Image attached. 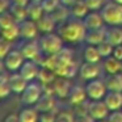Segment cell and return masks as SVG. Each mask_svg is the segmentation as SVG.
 <instances>
[{
    "mask_svg": "<svg viewBox=\"0 0 122 122\" xmlns=\"http://www.w3.org/2000/svg\"><path fill=\"white\" fill-rule=\"evenodd\" d=\"M85 33H87V29H85L83 21H80V19H76V17L68 19L67 21L62 22L58 29V34L63 38V41L72 43L84 41Z\"/></svg>",
    "mask_w": 122,
    "mask_h": 122,
    "instance_id": "obj_1",
    "label": "cell"
},
{
    "mask_svg": "<svg viewBox=\"0 0 122 122\" xmlns=\"http://www.w3.org/2000/svg\"><path fill=\"white\" fill-rule=\"evenodd\" d=\"M38 43H40L42 54L45 55H54L63 49V38L59 34H54L53 32L45 33V36L40 38Z\"/></svg>",
    "mask_w": 122,
    "mask_h": 122,
    "instance_id": "obj_2",
    "label": "cell"
},
{
    "mask_svg": "<svg viewBox=\"0 0 122 122\" xmlns=\"http://www.w3.org/2000/svg\"><path fill=\"white\" fill-rule=\"evenodd\" d=\"M105 24L118 26L122 25V4H118L116 1L108 3L101 8L100 11Z\"/></svg>",
    "mask_w": 122,
    "mask_h": 122,
    "instance_id": "obj_3",
    "label": "cell"
},
{
    "mask_svg": "<svg viewBox=\"0 0 122 122\" xmlns=\"http://www.w3.org/2000/svg\"><path fill=\"white\" fill-rule=\"evenodd\" d=\"M43 88L38 83H29L24 92L21 93V101L25 105H36L40 97L42 96Z\"/></svg>",
    "mask_w": 122,
    "mask_h": 122,
    "instance_id": "obj_4",
    "label": "cell"
},
{
    "mask_svg": "<svg viewBox=\"0 0 122 122\" xmlns=\"http://www.w3.org/2000/svg\"><path fill=\"white\" fill-rule=\"evenodd\" d=\"M20 51L22 53V55H24L25 59H33V61L38 62V63L41 64L40 58H41V55H42V51H41L38 41L36 42V41H33V40H28V42H25L24 45L21 46Z\"/></svg>",
    "mask_w": 122,
    "mask_h": 122,
    "instance_id": "obj_5",
    "label": "cell"
},
{
    "mask_svg": "<svg viewBox=\"0 0 122 122\" xmlns=\"http://www.w3.org/2000/svg\"><path fill=\"white\" fill-rule=\"evenodd\" d=\"M85 91H87V95L89 98H92V100H101V98L106 95V91L108 89H106L105 81L92 79L87 84Z\"/></svg>",
    "mask_w": 122,
    "mask_h": 122,
    "instance_id": "obj_6",
    "label": "cell"
},
{
    "mask_svg": "<svg viewBox=\"0 0 122 122\" xmlns=\"http://www.w3.org/2000/svg\"><path fill=\"white\" fill-rule=\"evenodd\" d=\"M19 30H20V37L24 40H34L38 33L37 22L30 19H26L24 21L19 22Z\"/></svg>",
    "mask_w": 122,
    "mask_h": 122,
    "instance_id": "obj_7",
    "label": "cell"
},
{
    "mask_svg": "<svg viewBox=\"0 0 122 122\" xmlns=\"http://www.w3.org/2000/svg\"><path fill=\"white\" fill-rule=\"evenodd\" d=\"M24 55H22V53L20 50H12L9 51L8 54L5 55V58H4V64H5V68L9 70V71H17V70H20V67H21V64L24 63Z\"/></svg>",
    "mask_w": 122,
    "mask_h": 122,
    "instance_id": "obj_8",
    "label": "cell"
},
{
    "mask_svg": "<svg viewBox=\"0 0 122 122\" xmlns=\"http://www.w3.org/2000/svg\"><path fill=\"white\" fill-rule=\"evenodd\" d=\"M38 62L33 61V59H28V61H24V63L21 64L19 72L25 77L26 80H33L37 79L38 74H40V66H38Z\"/></svg>",
    "mask_w": 122,
    "mask_h": 122,
    "instance_id": "obj_9",
    "label": "cell"
},
{
    "mask_svg": "<svg viewBox=\"0 0 122 122\" xmlns=\"http://www.w3.org/2000/svg\"><path fill=\"white\" fill-rule=\"evenodd\" d=\"M101 74V68L98 63H92V62H85L79 67V75L84 80H92L97 79Z\"/></svg>",
    "mask_w": 122,
    "mask_h": 122,
    "instance_id": "obj_10",
    "label": "cell"
},
{
    "mask_svg": "<svg viewBox=\"0 0 122 122\" xmlns=\"http://www.w3.org/2000/svg\"><path fill=\"white\" fill-rule=\"evenodd\" d=\"M109 108L106 106L105 101L93 100L91 104H88V114L93 119H102L108 116Z\"/></svg>",
    "mask_w": 122,
    "mask_h": 122,
    "instance_id": "obj_11",
    "label": "cell"
},
{
    "mask_svg": "<svg viewBox=\"0 0 122 122\" xmlns=\"http://www.w3.org/2000/svg\"><path fill=\"white\" fill-rule=\"evenodd\" d=\"M53 88H54V93L58 97L63 98V97H68V93L71 91V84H70L67 77L58 76L53 81Z\"/></svg>",
    "mask_w": 122,
    "mask_h": 122,
    "instance_id": "obj_12",
    "label": "cell"
},
{
    "mask_svg": "<svg viewBox=\"0 0 122 122\" xmlns=\"http://www.w3.org/2000/svg\"><path fill=\"white\" fill-rule=\"evenodd\" d=\"M104 19L101 16V13H98L97 11H92L91 13H87L85 17L83 19V24H84L85 29H97V28L104 26Z\"/></svg>",
    "mask_w": 122,
    "mask_h": 122,
    "instance_id": "obj_13",
    "label": "cell"
},
{
    "mask_svg": "<svg viewBox=\"0 0 122 122\" xmlns=\"http://www.w3.org/2000/svg\"><path fill=\"white\" fill-rule=\"evenodd\" d=\"M104 101L109 110H119L122 109V92L108 91L106 95L104 96Z\"/></svg>",
    "mask_w": 122,
    "mask_h": 122,
    "instance_id": "obj_14",
    "label": "cell"
},
{
    "mask_svg": "<svg viewBox=\"0 0 122 122\" xmlns=\"http://www.w3.org/2000/svg\"><path fill=\"white\" fill-rule=\"evenodd\" d=\"M106 40V29L105 28H97V29H89L85 33L84 41H87L89 45L97 46L98 43H101L102 41Z\"/></svg>",
    "mask_w": 122,
    "mask_h": 122,
    "instance_id": "obj_15",
    "label": "cell"
},
{
    "mask_svg": "<svg viewBox=\"0 0 122 122\" xmlns=\"http://www.w3.org/2000/svg\"><path fill=\"white\" fill-rule=\"evenodd\" d=\"M55 95H53V93H46L43 92L42 96L40 97V100L36 102V109H37L38 112H49V110H53L54 106H55V97H54Z\"/></svg>",
    "mask_w": 122,
    "mask_h": 122,
    "instance_id": "obj_16",
    "label": "cell"
},
{
    "mask_svg": "<svg viewBox=\"0 0 122 122\" xmlns=\"http://www.w3.org/2000/svg\"><path fill=\"white\" fill-rule=\"evenodd\" d=\"M9 81V87H11V91L15 93H22L24 89L26 88V85L29 84V80H26L21 74H13L8 77Z\"/></svg>",
    "mask_w": 122,
    "mask_h": 122,
    "instance_id": "obj_17",
    "label": "cell"
},
{
    "mask_svg": "<svg viewBox=\"0 0 122 122\" xmlns=\"http://www.w3.org/2000/svg\"><path fill=\"white\" fill-rule=\"evenodd\" d=\"M87 91L85 88L80 87V85H74L71 87V91L68 93V101L72 105H80V104H84L85 97H87Z\"/></svg>",
    "mask_w": 122,
    "mask_h": 122,
    "instance_id": "obj_18",
    "label": "cell"
},
{
    "mask_svg": "<svg viewBox=\"0 0 122 122\" xmlns=\"http://www.w3.org/2000/svg\"><path fill=\"white\" fill-rule=\"evenodd\" d=\"M26 9H28V19L33 20V21L40 20L45 13L40 0H30L26 5Z\"/></svg>",
    "mask_w": 122,
    "mask_h": 122,
    "instance_id": "obj_19",
    "label": "cell"
},
{
    "mask_svg": "<svg viewBox=\"0 0 122 122\" xmlns=\"http://www.w3.org/2000/svg\"><path fill=\"white\" fill-rule=\"evenodd\" d=\"M37 26L38 29L41 30V32L43 33H51L54 29H55V20L53 19V16H51L50 13H43V16L41 17L40 20H37Z\"/></svg>",
    "mask_w": 122,
    "mask_h": 122,
    "instance_id": "obj_20",
    "label": "cell"
},
{
    "mask_svg": "<svg viewBox=\"0 0 122 122\" xmlns=\"http://www.w3.org/2000/svg\"><path fill=\"white\" fill-rule=\"evenodd\" d=\"M89 8L87 7L84 0H75L72 5L70 7V13H71L72 17H76V19L83 20L85 17V15L88 13Z\"/></svg>",
    "mask_w": 122,
    "mask_h": 122,
    "instance_id": "obj_21",
    "label": "cell"
},
{
    "mask_svg": "<svg viewBox=\"0 0 122 122\" xmlns=\"http://www.w3.org/2000/svg\"><path fill=\"white\" fill-rule=\"evenodd\" d=\"M105 85L108 91L122 92V74H109V76L105 79Z\"/></svg>",
    "mask_w": 122,
    "mask_h": 122,
    "instance_id": "obj_22",
    "label": "cell"
},
{
    "mask_svg": "<svg viewBox=\"0 0 122 122\" xmlns=\"http://www.w3.org/2000/svg\"><path fill=\"white\" fill-rule=\"evenodd\" d=\"M50 15L53 16V19L55 20L56 24H62V22L67 21L68 17L71 16V13H70V7H67V5H64V4L59 3V5L56 7V8L54 9Z\"/></svg>",
    "mask_w": 122,
    "mask_h": 122,
    "instance_id": "obj_23",
    "label": "cell"
},
{
    "mask_svg": "<svg viewBox=\"0 0 122 122\" xmlns=\"http://www.w3.org/2000/svg\"><path fill=\"white\" fill-rule=\"evenodd\" d=\"M104 70L106 71V74H117L122 71V61L114 58L113 55L108 56L104 61Z\"/></svg>",
    "mask_w": 122,
    "mask_h": 122,
    "instance_id": "obj_24",
    "label": "cell"
},
{
    "mask_svg": "<svg viewBox=\"0 0 122 122\" xmlns=\"http://www.w3.org/2000/svg\"><path fill=\"white\" fill-rule=\"evenodd\" d=\"M8 11L12 13V16L15 17V20H16L17 22H21V21H24V20L28 19L26 5H20V4L11 3V7H9Z\"/></svg>",
    "mask_w": 122,
    "mask_h": 122,
    "instance_id": "obj_25",
    "label": "cell"
},
{
    "mask_svg": "<svg viewBox=\"0 0 122 122\" xmlns=\"http://www.w3.org/2000/svg\"><path fill=\"white\" fill-rule=\"evenodd\" d=\"M83 56H84L85 62H92V63H98L101 61V54L98 53L97 46L95 45H89L84 49V53H83Z\"/></svg>",
    "mask_w": 122,
    "mask_h": 122,
    "instance_id": "obj_26",
    "label": "cell"
},
{
    "mask_svg": "<svg viewBox=\"0 0 122 122\" xmlns=\"http://www.w3.org/2000/svg\"><path fill=\"white\" fill-rule=\"evenodd\" d=\"M55 76H56L55 72L51 68L42 66V68H40V74H38L37 79L40 80L43 85H46V84H53V81L55 80Z\"/></svg>",
    "mask_w": 122,
    "mask_h": 122,
    "instance_id": "obj_27",
    "label": "cell"
},
{
    "mask_svg": "<svg viewBox=\"0 0 122 122\" xmlns=\"http://www.w3.org/2000/svg\"><path fill=\"white\" fill-rule=\"evenodd\" d=\"M0 33H1V37H4L5 40L11 41H16L17 38L20 37V30H19V22L15 25H11L8 28H1L0 29Z\"/></svg>",
    "mask_w": 122,
    "mask_h": 122,
    "instance_id": "obj_28",
    "label": "cell"
},
{
    "mask_svg": "<svg viewBox=\"0 0 122 122\" xmlns=\"http://www.w3.org/2000/svg\"><path fill=\"white\" fill-rule=\"evenodd\" d=\"M106 41H109L113 46L122 45V29L119 28L106 29Z\"/></svg>",
    "mask_w": 122,
    "mask_h": 122,
    "instance_id": "obj_29",
    "label": "cell"
},
{
    "mask_svg": "<svg viewBox=\"0 0 122 122\" xmlns=\"http://www.w3.org/2000/svg\"><path fill=\"white\" fill-rule=\"evenodd\" d=\"M20 117V122H36L38 121V110L34 108H26L22 109L21 112L19 113Z\"/></svg>",
    "mask_w": 122,
    "mask_h": 122,
    "instance_id": "obj_30",
    "label": "cell"
},
{
    "mask_svg": "<svg viewBox=\"0 0 122 122\" xmlns=\"http://www.w3.org/2000/svg\"><path fill=\"white\" fill-rule=\"evenodd\" d=\"M15 24H17V21L15 20V17L12 16V13L9 11H4L0 13V29L1 28H8Z\"/></svg>",
    "mask_w": 122,
    "mask_h": 122,
    "instance_id": "obj_31",
    "label": "cell"
},
{
    "mask_svg": "<svg viewBox=\"0 0 122 122\" xmlns=\"http://www.w3.org/2000/svg\"><path fill=\"white\" fill-rule=\"evenodd\" d=\"M97 49H98V53L101 54V56H102V58H108V56H110L112 54H113L114 46L112 45L109 41L105 40V41H102L101 43H98Z\"/></svg>",
    "mask_w": 122,
    "mask_h": 122,
    "instance_id": "obj_32",
    "label": "cell"
},
{
    "mask_svg": "<svg viewBox=\"0 0 122 122\" xmlns=\"http://www.w3.org/2000/svg\"><path fill=\"white\" fill-rule=\"evenodd\" d=\"M8 77L9 76L3 75V72L0 74V97H5V96H8L9 92H12L11 87H9Z\"/></svg>",
    "mask_w": 122,
    "mask_h": 122,
    "instance_id": "obj_33",
    "label": "cell"
},
{
    "mask_svg": "<svg viewBox=\"0 0 122 122\" xmlns=\"http://www.w3.org/2000/svg\"><path fill=\"white\" fill-rule=\"evenodd\" d=\"M11 41L5 40L4 37H0V58L4 59L5 55L11 51Z\"/></svg>",
    "mask_w": 122,
    "mask_h": 122,
    "instance_id": "obj_34",
    "label": "cell"
},
{
    "mask_svg": "<svg viewBox=\"0 0 122 122\" xmlns=\"http://www.w3.org/2000/svg\"><path fill=\"white\" fill-rule=\"evenodd\" d=\"M59 0H41V4H42V8L46 13H51L56 7L59 5Z\"/></svg>",
    "mask_w": 122,
    "mask_h": 122,
    "instance_id": "obj_35",
    "label": "cell"
},
{
    "mask_svg": "<svg viewBox=\"0 0 122 122\" xmlns=\"http://www.w3.org/2000/svg\"><path fill=\"white\" fill-rule=\"evenodd\" d=\"M84 1L91 11H98V9L102 8L104 4V0H84Z\"/></svg>",
    "mask_w": 122,
    "mask_h": 122,
    "instance_id": "obj_36",
    "label": "cell"
},
{
    "mask_svg": "<svg viewBox=\"0 0 122 122\" xmlns=\"http://www.w3.org/2000/svg\"><path fill=\"white\" fill-rule=\"evenodd\" d=\"M55 117L56 116L51 110L42 112V114H40V117H38V121H41V122H53L54 119H55Z\"/></svg>",
    "mask_w": 122,
    "mask_h": 122,
    "instance_id": "obj_37",
    "label": "cell"
},
{
    "mask_svg": "<svg viewBox=\"0 0 122 122\" xmlns=\"http://www.w3.org/2000/svg\"><path fill=\"white\" fill-rule=\"evenodd\" d=\"M55 119H56V121L71 122V121H74V116L71 114V112H61V113L55 117Z\"/></svg>",
    "mask_w": 122,
    "mask_h": 122,
    "instance_id": "obj_38",
    "label": "cell"
},
{
    "mask_svg": "<svg viewBox=\"0 0 122 122\" xmlns=\"http://www.w3.org/2000/svg\"><path fill=\"white\" fill-rule=\"evenodd\" d=\"M108 119L110 122H122V112L113 110V113L110 116H108Z\"/></svg>",
    "mask_w": 122,
    "mask_h": 122,
    "instance_id": "obj_39",
    "label": "cell"
},
{
    "mask_svg": "<svg viewBox=\"0 0 122 122\" xmlns=\"http://www.w3.org/2000/svg\"><path fill=\"white\" fill-rule=\"evenodd\" d=\"M112 55H113L114 58H117V59H119V61H122V45L114 46L113 54H112Z\"/></svg>",
    "mask_w": 122,
    "mask_h": 122,
    "instance_id": "obj_40",
    "label": "cell"
},
{
    "mask_svg": "<svg viewBox=\"0 0 122 122\" xmlns=\"http://www.w3.org/2000/svg\"><path fill=\"white\" fill-rule=\"evenodd\" d=\"M11 7V1L9 0H0V13L4 11H8Z\"/></svg>",
    "mask_w": 122,
    "mask_h": 122,
    "instance_id": "obj_41",
    "label": "cell"
},
{
    "mask_svg": "<svg viewBox=\"0 0 122 122\" xmlns=\"http://www.w3.org/2000/svg\"><path fill=\"white\" fill-rule=\"evenodd\" d=\"M7 122H20V117L19 114H9V116L5 117Z\"/></svg>",
    "mask_w": 122,
    "mask_h": 122,
    "instance_id": "obj_42",
    "label": "cell"
},
{
    "mask_svg": "<svg viewBox=\"0 0 122 122\" xmlns=\"http://www.w3.org/2000/svg\"><path fill=\"white\" fill-rule=\"evenodd\" d=\"M30 0H11V3H15V4H20V5H28Z\"/></svg>",
    "mask_w": 122,
    "mask_h": 122,
    "instance_id": "obj_43",
    "label": "cell"
},
{
    "mask_svg": "<svg viewBox=\"0 0 122 122\" xmlns=\"http://www.w3.org/2000/svg\"><path fill=\"white\" fill-rule=\"evenodd\" d=\"M59 1H61L62 4H64V5H67V7H71L75 0H59Z\"/></svg>",
    "mask_w": 122,
    "mask_h": 122,
    "instance_id": "obj_44",
    "label": "cell"
},
{
    "mask_svg": "<svg viewBox=\"0 0 122 122\" xmlns=\"http://www.w3.org/2000/svg\"><path fill=\"white\" fill-rule=\"evenodd\" d=\"M4 67H5V64H4V59H1V58H0V74L3 72Z\"/></svg>",
    "mask_w": 122,
    "mask_h": 122,
    "instance_id": "obj_45",
    "label": "cell"
},
{
    "mask_svg": "<svg viewBox=\"0 0 122 122\" xmlns=\"http://www.w3.org/2000/svg\"><path fill=\"white\" fill-rule=\"evenodd\" d=\"M113 1H116V3H118V4H122V0H113Z\"/></svg>",
    "mask_w": 122,
    "mask_h": 122,
    "instance_id": "obj_46",
    "label": "cell"
},
{
    "mask_svg": "<svg viewBox=\"0 0 122 122\" xmlns=\"http://www.w3.org/2000/svg\"><path fill=\"white\" fill-rule=\"evenodd\" d=\"M40 1H41V0H40Z\"/></svg>",
    "mask_w": 122,
    "mask_h": 122,
    "instance_id": "obj_47",
    "label": "cell"
}]
</instances>
